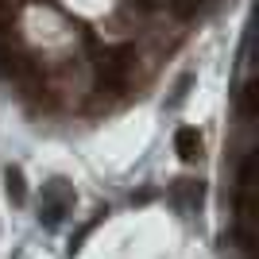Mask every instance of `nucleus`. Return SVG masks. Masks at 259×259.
<instances>
[{
    "label": "nucleus",
    "instance_id": "obj_1",
    "mask_svg": "<svg viewBox=\"0 0 259 259\" xmlns=\"http://www.w3.org/2000/svg\"><path fill=\"white\" fill-rule=\"evenodd\" d=\"M74 209V190L62 182V178H54L51 186H43V201H39V221L47 228H58L62 225V217Z\"/></svg>",
    "mask_w": 259,
    "mask_h": 259
},
{
    "label": "nucleus",
    "instance_id": "obj_2",
    "mask_svg": "<svg viewBox=\"0 0 259 259\" xmlns=\"http://www.w3.org/2000/svg\"><path fill=\"white\" fill-rule=\"evenodd\" d=\"M201 147H205V143H201V132H197V128H178V132H174V151L182 155L186 162L201 159Z\"/></svg>",
    "mask_w": 259,
    "mask_h": 259
},
{
    "label": "nucleus",
    "instance_id": "obj_3",
    "mask_svg": "<svg viewBox=\"0 0 259 259\" xmlns=\"http://www.w3.org/2000/svg\"><path fill=\"white\" fill-rule=\"evenodd\" d=\"M170 194H174V201L182 205V213H197V209H201V197H205V190H201V182H178Z\"/></svg>",
    "mask_w": 259,
    "mask_h": 259
},
{
    "label": "nucleus",
    "instance_id": "obj_4",
    "mask_svg": "<svg viewBox=\"0 0 259 259\" xmlns=\"http://www.w3.org/2000/svg\"><path fill=\"white\" fill-rule=\"evenodd\" d=\"M4 194H8L12 205H23V201H27V186H23L20 166H8V170H4Z\"/></svg>",
    "mask_w": 259,
    "mask_h": 259
},
{
    "label": "nucleus",
    "instance_id": "obj_5",
    "mask_svg": "<svg viewBox=\"0 0 259 259\" xmlns=\"http://www.w3.org/2000/svg\"><path fill=\"white\" fill-rule=\"evenodd\" d=\"M132 4H136L140 12H159L162 8V0H132Z\"/></svg>",
    "mask_w": 259,
    "mask_h": 259
}]
</instances>
